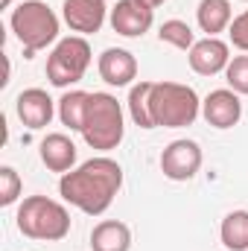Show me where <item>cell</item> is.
I'll use <instances>...</instances> for the list:
<instances>
[{"instance_id":"cell-1","label":"cell","mask_w":248,"mask_h":251,"mask_svg":"<svg viewBox=\"0 0 248 251\" xmlns=\"http://www.w3.org/2000/svg\"><path fill=\"white\" fill-rule=\"evenodd\" d=\"M120 187H123V167L105 155L79 164L76 170L64 173L59 181L62 199L88 216H102L111 207Z\"/></svg>"},{"instance_id":"cell-2","label":"cell","mask_w":248,"mask_h":251,"mask_svg":"<svg viewBox=\"0 0 248 251\" xmlns=\"http://www.w3.org/2000/svg\"><path fill=\"white\" fill-rule=\"evenodd\" d=\"M18 231L29 240L59 243L70 234V213L62 201L47 196H26L18 207Z\"/></svg>"},{"instance_id":"cell-3","label":"cell","mask_w":248,"mask_h":251,"mask_svg":"<svg viewBox=\"0 0 248 251\" xmlns=\"http://www.w3.org/2000/svg\"><path fill=\"white\" fill-rule=\"evenodd\" d=\"M125 123H123V108L117 102V97L111 94H91L88 100V114H85V128L82 137L91 149L97 152H111L123 143Z\"/></svg>"},{"instance_id":"cell-4","label":"cell","mask_w":248,"mask_h":251,"mask_svg":"<svg viewBox=\"0 0 248 251\" xmlns=\"http://www.w3.org/2000/svg\"><path fill=\"white\" fill-rule=\"evenodd\" d=\"M9 24H12V32L18 35V41L24 44L26 59L32 53H38V50H47L59 38V18L44 0H24V3H18V9L12 12Z\"/></svg>"},{"instance_id":"cell-5","label":"cell","mask_w":248,"mask_h":251,"mask_svg":"<svg viewBox=\"0 0 248 251\" xmlns=\"http://www.w3.org/2000/svg\"><path fill=\"white\" fill-rule=\"evenodd\" d=\"M201 114L198 94L181 82H155L152 88V117L158 128H184Z\"/></svg>"},{"instance_id":"cell-6","label":"cell","mask_w":248,"mask_h":251,"mask_svg":"<svg viewBox=\"0 0 248 251\" xmlns=\"http://www.w3.org/2000/svg\"><path fill=\"white\" fill-rule=\"evenodd\" d=\"M88 67H91V44L85 41V35H67L47 56V79L56 88H70L82 82Z\"/></svg>"},{"instance_id":"cell-7","label":"cell","mask_w":248,"mask_h":251,"mask_svg":"<svg viewBox=\"0 0 248 251\" xmlns=\"http://www.w3.org/2000/svg\"><path fill=\"white\" fill-rule=\"evenodd\" d=\"M201 170V146L196 140H173L161 152V173L170 181H190Z\"/></svg>"},{"instance_id":"cell-8","label":"cell","mask_w":248,"mask_h":251,"mask_svg":"<svg viewBox=\"0 0 248 251\" xmlns=\"http://www.w3.org/2000/svg\"><path fill=\"white\" fill-rule=\"evenodd\" d=\"M155 9L146 6L143 0H117L111 9V29L123 38H140L152 29Z\"/></svg>"},{"instance_id":"cell-9","label":"cell","mask_w":248,"mask_h":251,"mask_svg":"<svg viewBox=\"0 0 248 251\" xmlns=\"http://www.w3.org/2000/svg\"><path fill=\"white\" fill-rule=\"evenodd\" d=\"M56 105H59V102H53L50 94L41 91V88H26V91H21L18 100H15V111H18L21 123L26 126V128H32V131L50 126V120H53L56 111H59Z\"/></svg>"},{"instance_id":"cell-10","label":"cell","mask_w":248,"mask_h":251,"mask_svg":"<svg viewBox=\"0 0 248 251\" xmlns=\"http://www.w3.org/2000/svg\"><path fill=\"white\" fill-rule=\"evenodd\" d=\"M201 117L213 128H234L243 117V102H240V94L231 91V88H219V91H210L201 102Z\"/></svg>"},{"instance_id":"cell-11","label":"cell","mask_w":248,"mask_h":251,"mask_svg":"<svg viewBox=\"0 0 248 251\" xmlns=\"http://www.w3.org/2000/svg\"><path fill=\"white\" fill-rule=\"evenodd\" d=\"M105 15H108L105 0H64V6H62L64 24L73 32H79V35L99 32L102 24H105Z\"/></svg>"},{"instance_id":"cell-12","label":"cell","mask_w":248,"mask_h":251,"mask_svg":"<svg viewBox=\"0 0 248 251\" xmlns=\"http://www.w3.org/2000/svg\"><path fill=\"white\" fill-rule=\"evenodd\" d=\"M187 59L198 76H216L231 64V47L222 38H201L190 47Z\"/></svg>"},{"instance_id":"cell-13","label":"cell","mask_w":248,"mask_h":251,"mask_svg":"<svg viewBox=\"0 0 248 251\" xmlns=\"http://www.w3.org/2000/svg\"><path fill=\"white\" fill-rule=\"evenodd\" d=\"M97 70L102 76V82H108L111 88H125L137 79V59L128 53V50H120V47H108L99 62H97Z\"/></svg>"},{"instance_id":"cell-14","label":"cell","mask_w":248,"mask_h":251,"mask_svg":"<svg viewBox=\"0 0 248 251\" xmlns=\"http://www.w3.org/2000/svg\"><path fill=\"white\" fill-rule=\"evenodd\" d=\"M76 158H79L76 143L67 134H62V131H53V134H47L41 140V161H44L47 170L64 176V173L76 170Z\"/></svg>"},{"instance_id":"cell-15","label":"cell","mask_w":248,"mask_h":251,"mask_svg":"<svg viewBox=\"0 0 248 251\" xmlns=\"http://www.w3.org/2000/svg\"><path fill=\"white\" fill-rule=\"evenodd\" d=\"M91 249L94 251H128L131 249V231L120 219H102L91 231Z\"/></svg>"},{"instance_id":"cell-16","label":"cell","mask_w":248,"mask_h":251,"mask_svg":"<svg viewBox=\"0 0 248 251\" xmlns=\"http://www.w3.org/2000/svg\"><path fill=\"white\" fill-rule=\"evenodd\" d=\"M196 21L201 26V32H207V38H216L219 32H225L234 21L231 15V0H201L196 9Z\"/></svg>"},{"instance_id":"cell-17","label":"cell","mask_w":248,"mask_h":251,"mask_svg":"<svg viewBox=\"0 0 248 251\" xmlns=\"http://www.w3.org/2000/svg\"><path fill=\"white\" fill-rule=\"evenodd\" d=\"M152 88H155V82H137L128 91V114H131L134 126H140V128H158L155 117H152Z\"/></svg>"},{"instance_id":"cell-18","label":"cell","mask_w":248,"mask_h":251,"mask_svg":"<svg viewBox=\"0 0 248 251\" xmlns=\"http://www.w3.org/2000/svg\"><path fill=\"white\" fill-rule=\"evenodd\" d=\"M219 237L228 251H248V210H231L222 219Z\"/></svg>"},{"instance_id":"cell-19","label":"cell","mask_w":248,"mask_h":251,"mask_svg":"<svg viewBox=\"0 0 248 251\" xmlns=\"http://www.w3.org/2000/svg\"><path fill=\"white\" fill-rule=\"evenodd\" d=\"M88 91H67L59 100V120L70 131H82L85 128V114H88Z\"/></svg>"},{"instance_id":"cell-20","label":"cell","mask_w":248,"mask_h":251,"mask_svg":"<svg viewBox=\"0 0 248 251\" xmlns=\"http://www.w3.org/2000/svg\"><path fill=\"white\" fill-rule=\"evenodd\" d=\"M158 38H161L164 44H173V47H178V50H187V53H190V47L196 44V35H193L190 24L178 21V18L164 21L161 29H158Z\"/></svg>"},{"instance_id":"cell-21","label":"cell","mask_w":248,"mask_h":251,"mask_svg":"<svg viewBox=\"0 0 248 251\" xmlns=\"http://www.w3.org/2000/svg\"><path fill=\"white\" fill-rule=\"evenodd\" d=\"M225 82L231 91L248 94V56H234L231 64L225 67Z\"/></svg>"},{"instance_id":"cell-22","label":"cell","mask_w":248,"mask_h":251,"mask_svg":"<svg viewBox=\"0 0 248 251\" xmlns=\"http://www.w3.org/2000/svg\"><path fill=\"white\" fill-rule=\"evenodd\" d=\"M21 190H24L21 176H18L12 167H0V204H3V207L15 204L18 196H21Z\"/></svg>"},{"instance_id":"cell-23","label":"cell","mask_w":248,"mask_h":251,"mask_svg":"<svg viewBox=\"0 0 248 251\" xmlns=\"http://www.w3.org/2000/svg\"><path fill=\"white\" fill-rule=\"evenodd\" d=\"M228 35H231V44H234L237 50L248 53V9L243 12V15H237V18L231 21Z\"/></svg>"},{"instance_id":"cell-24","label":"cell","mask_w":248,"mask_h":251,"mask_svg":"<svg viewBox=\"0 0 248 251\" xmlns=\"http://www.w3.org/2000/svg\"><path fill=\"white\" fill-rule=\"evenodd\" d=\"M143 3H146V6H152V9H158V6H161V3H167V0H143Z\"/></svg>"},{"instance_id":"cell-25","label":"cell","mask_w":248,"mask_h":251,"mask_svg":"<svg viewBox=\"0 0 248 251\" xmlns=\"http://www.w3.org/2000/svg\"><path fill=\"white\" fill-rule=\"evenodd\" d=\"M0 6H3V9H9V6H12V0H0Z\"/></svg>"},{"instance_id":"cell-26","label":"cell","mask_w":248,"mask_h":251,"mask_svg":"<svg viewBox=\"0 0 248 251\" xmlns=\"http://www.w3.org/2000/svg\"><path fill=\"white\" fill-rule=\"evenodd\" d=\"M246 3H248V0H246Z\"/></svg>"}]
</instances>
